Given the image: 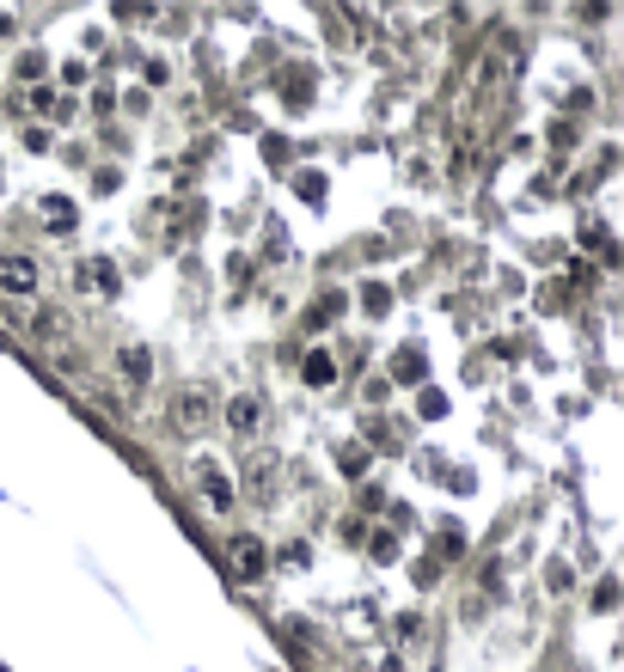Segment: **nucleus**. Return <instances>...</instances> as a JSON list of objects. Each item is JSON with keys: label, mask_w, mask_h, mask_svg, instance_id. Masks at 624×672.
I'll use <instances>...</instances> for the list:
<instances>
[{"label": "nucleus", "mask_w": 624, "mask_h": 672, "mask_svg": "<svg viewBox=\"0 0 624 672\" xmlns=\"http://www.w3.org/2000/svg\"><path fill=\"white\" fill-rule=\"evenodd\" d=\"M221 423H226L233 440H257V428H264V397L257 392H233L226 409H221Z\"/></svg>", "instance_id": "f257e3e1"}, {"label": "nucleus", "mask_w": 624, "mask_h": 672, "mask_svg": "<svg viewBox=\"0 0 624 672\" xmlns=\"http://www.w3.org/2000/svg\"><path fill=\"white\" fill-rule=\"evenodd\" d=\"M226 568H233L240 580H264V568H269L264 538H252V532H233V538H226Z\"/></svg>", "instance_id": "f03ea898"}, {"label": "nucleus", "mask_w": 624, "mask_h": 672, "mask_svg": "<svg viewBox=\"0 0 624 672\" xmlns=\"http://www.w3.org/2000/svg\"><path fill=\"white\" fill-rule=\"evenodd\" d=\"M43 288V264L31 250H7L0 257V294H38Z\"/></svg>", "instance_id": "7ed1b4c3"}, {"label": "nucleus", "mask_w": 624, "mask_h": 672, "mask_svg": "<svg viewBox=\"0 0 624 672\" xmlns=\"http://www.w3.org/2000/svg\"><path fill=\"white\" fill-rule=\"evenodd\" d=\"M74 281H81V294H93V300H117L123 294V276L110 257H86L81 269H74Z\"/></svg>", "instance_id": "20e7f679"}, {"label": "nucleus", "mask_w": 624, "mask_h": 672, "mask_svg": "<svg viewBox=\"0 0 624 672\" xmlns=\"http://www.w3.org/2000/svg\"><path fill=\"white\" fill-rule=\"evenodd\" d=\"M209 416H214V404H209V392H202V385H184V392L172 397V423L184 428V435L209 428Z\"/></svg>", "instance_id": "39448f33"}, {"label": "nucleus", "mask_w": 624, "mask_h": 672, "mask_svg": "<svg viewBox=\"0 0 624 672\" xmlns=\"http://www.w3.org/2000/svg\"><path fill=\"white\" fill-rule=\"evenodd\" d=\"M190 477H197V489H202V501H209V508H233V495H240V489H233V477H226L214 459H197V465H190Z\"/></svg>", "instance_id": "423d86ee"}, {"label": "nucleus", "mask_w": 624, "mask_h": 672, "mask_svg": "<svg viewBox=\"0 0 624 672\" xmlns=\"http://www.w3.org/2000/svg\"><path fill=\"white\" fill-rule=\"evenodd\" d=\"M117 380L129 385V392H141V385L154 380V349L147 343H117Z\"/></svg>", "instance_id": "0eeeda50"}, {"label": "nucleus", "mask_w": 624, "mask_h": 672, "mask_svg": "<svg viewBox=\"0 0 624 672\" xmlns=\"http://www.w3.org/2000/svg\"><path fill=\"white\" fill-rule=\"evenodd\" d=\"M515 62H520L515 38H496V43H490V55H484V86H508V74H515Z\"/></svg>", "instance_id": "6e6552de"}, {"label": "nucleus", "mask_w": 624, "mask_h": 672, "mask_svg": "<svg viewBox=\"0 0 624 672\" xmlns=\"http://www.w3.org/2000/svg\"><path fill=\"white\" fill-rule=\"evenodd\" d=\"M31 330H38V343H50V349L74 343V318H67L62 306H43V312H38V324H31Z\"/></svg>", "instance_id": "1a4fd4ad"}, {"label": "nucleus", "mask_w": 624, "mask_h": 672, "mask_svg": "<svg viewBox=\"0 0 624 672\" xmlns=\"http://www.w3.org/2000/svg\"><path fill=\"white\" fill-rule=\"evenodd\" d=\"M38 221L50 226V233H67V226H74V202L67 196H38Z\"/></svg>", "instance_id": "9d476101"}, {"label": "nucleus", "mask_w": 624, "mask_h": 672, "mask_svg": "<svg viewBox=\"0 0 624 672\" xmlns=\"http://www.w3.org/2000/svg\"><path fill=\"white\" fill-rule=\"evenodd\" d=\"M300 380H306V385H331V380H337V361H331V349H306V361H300Z\"/></svg>", "instance_id": "9b49d317"}, {"label": "nucleus", "mask_w": 624, "mask_h": 672, "mask_svg": "<svg viewBox=\"0 0 624 672\" xmlns=\"http://www.w3.org/2000/svg\"><path fill=\"white\" fill-rule=\"evenodd\" d=\"M361 312H392V288H385V281H368V288H361Z\"/></svg>", "instance_id": "f8f14e48"}, {"label": "nucleus", "mask_w": 624, "mask_h": 672, "mask_svg": "<svg viewBox=\"0 0 624 672\" xmlns=\"http://www.w3.org/2000/svg\"><path fill=\"white\" fill-rule=\"evenodd\" d=\"M43 67H50V62H43V50L38 55H19V62H13V79H19V86H31V79H43Z\"/></svg>", "instance_id": "ddd939ff"}, {"label": "nucleus", "mask_w": 624, "mask_h": 672, "mask_svg": "<svg viewBox=\"0 0 624 672\" xmlns=\"http://www.w3.org/2000/svg\"><path fill=\"white\" fill-rule=\"evenodd\" d=\"M392 373H399V380H423V355H416V349H399Z\"/></svg>", "instance_id": "4468645a"}, {"label": "nucleus", "mask_w": 624, "mask_h": 672, "mask_svg": "<svg viewBox=\"0 0 624 672\" xmlns=\"http://www.w3.org/2000/svg\"><path fill=\"white\" fill-rule=\"evenodd\" d=\"M368 551L380 556V563H392V556H399V538H392V532H373V538H368Z\"/></svg>", "instance_id": "2eb2a0df"}, {"label": "nucleus", "mask_w": 624, "mask_h": 672, "mask_svg": "<svg viewBox=\"0 0 624 672\" xmlns=\"http://www.w3.org/2000/svg\"><path fill=\"white\" fill-rule=\"evenodd\" d=\"M337 312H343V294H331V300L313 306V324H325V318H337Z\"/></svg>", "instance_id": "dca6fc26"}, {"label": "nucleus", "mask_w": 624, "mask_h": 672, "mask_svg": "<svg viewBox=\"0 0 624 672\" xmlns=\"http://www.w3.org/2000/svg\"><path fill=\"white\" fill-rule=\"evenodd\" d=\"M416 409H423V416H447V397L429 392V385H423V404H416Z\"/></svg>", "instance_id": "f3484780"}, {"label": "nucleus", "mask_w": 624, "mask_h": 672, "mask_svg": "<svg viewBox=\"0 0 624 672\" xmlns=\"http://www.w3.org/2000/svg\"><path fill=\"white\" fill-rule=\"evenodd\" d=\"M25 147L31 153H50V129H25Z\"/></svg>", "instance_id": "a211bd4d"}, {"label": "nucleus", "mask_w": 624, "mask_h": 672, "mask_svg": "<svg viewBox=\"0 0 624 672\" xmlns=\"http://www.w3.org/2000/svg\"><path fill=\"white\" fill-rule=\"evenodd\" d=\"M618 606V594H612V580H600V594H594V611H612Z\"/></svg>", "instance_id": "6ab92c4d"}, {"label": "nucleus", "mask_w": 624, "mask_h": 672, "mask_svg": "<svg viewBox=\"0 0 624 672\" xmlns=\"http://www.w3.org/2000/svg\"><path fill=\"white\" fill-rule=\"evenodd\" d=\"M361 672H404V666H399V654H380V660H368Z\"/></svg>", "instance_id": "aec40b11"}]
</instances>
